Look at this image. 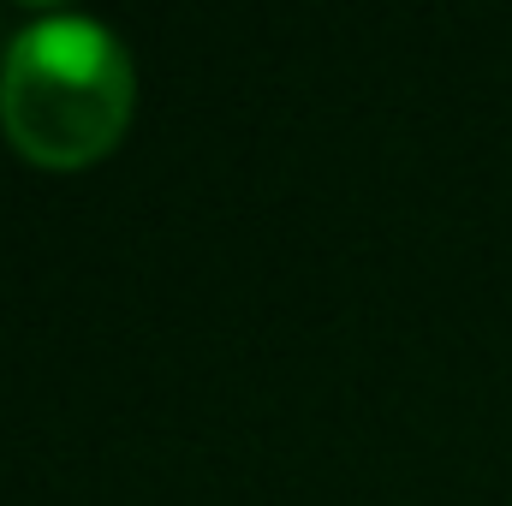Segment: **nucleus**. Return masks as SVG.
I'll return each instance as SVG.
<instances>
[{
  "instance_id": "1",
  "label": "nucleus",
  "mask_w": 512,
  "mask_h": 506,
  "mask_svg": "<svg viewBox=\"0 0 512 506\" xmlns=\"http://www.w3.org/2000/svg\"><path fill=\"white\" fill-rule=\"evenodd\" d=\"M137 72L126 42L90 12L30 18L0 60V126L36 167H90L131 126Z\"/></svg>"
}]
</instances>
